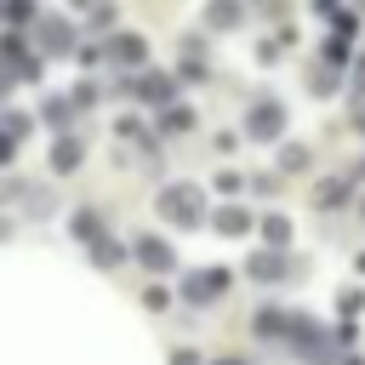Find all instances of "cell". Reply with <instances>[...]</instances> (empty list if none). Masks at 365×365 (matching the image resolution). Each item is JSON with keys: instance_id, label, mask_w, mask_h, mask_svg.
<instances>
[{"instance_id": "6da1fadb", "label": "cell", "mask_w": 365, "mask_h": 365, "mask_svg": "<svg viewBox=\"0 0 365 365\" xmlns=\"http://www.w3.org/2000/svg\"><path fill=\"white\" fill-rule=\"evenodd\" d=\"M154 205H160V217H165L177 234H194V228H205V217H211V205H205V188H200V182H165Z\"/></svg>"}, {"instance_id": "7a4b0ae2", "label": "cell", "mask_w": 365, "mask_h": 365, "mask_svg": "<svg viewBox=\"0 0 365 365\" xmlns=\"http://www.w3.org/2000/svg\"><path fill=\"white\" fill-rule=\"evenodd\" d=\"M245 143H285V103L279 97H251L245 108Z\"/></svg>"}, {"instance_id": "3957f363", "label": "cell", "mask_w": 365, "mask_h": 365, "mask_svg": "<svg viewBox=\"0 0 365 365\" xmlns=\"http://www.w3.org/2000/svg\"><path fill=\"white\" fill-rule=\"evenodd\" d=\"M234 285V274L228 268H194V274H182V285H177V297L188 302V308H211V302H222V291Z\"/></svg>"}, {"instance_id": "277c9868", "label": "cell", "mask_w": 365, "mask_h": 365, "mask_svg": "<svg viewBox=\"0 0 365 365\" xmlns=\"http://www.w3.org/2000/svg\"><path fill=\"white\" fill-rule=\"evenodd\" d=\"M29 40H34V51L40 57H63V51H74V23L68 17H57V11H40L34 17V29H29Z\"/></svg>"}, {"instance_id": "5b68a950", "label": "cell", "mask_w": 365, "mask_h": 365, "mask_svg": "<svg viewBox=\"0 0 365 365\" xmlns=\"http://www.w3.org/2000/svg\"><path fill=\"white\" fill-rule=\"evenodd\" d=\"M245 274H251L257 285H279V279H291V274H297V262H291L285 251L262 245V251H251V257H245Z\"/></svg>"}, {"instance_id": "8992f818", "label": "cell", "mask_w": 365, "mask_h": 365, "mask_svg": "<svg viewBox=\"0 0 365 365\" xmlns=\"http://www.w3.org/2000/svg\"><path fill=\"white\" fill-rule=\"evenodd\" d=\"M205 222H211V234H222V240H245V234L257 228V211L240 205V200H228V205H217Z\"/></svg>"}, {"instance_id": "52a82bcc", "label": "cell", "mask_w": 365, "mask_h": 365, "mask_svg": "<svg viewBox=\"0 0 365 365\" xmlns=\"http://www.w3.org/2000/svg\"><path fill=\"white\" fill-rule=\"evenodd\" d=\"M131 262H143L148 274H171V268H177V251H171V240H160V234H137V240H131Z\"/></svg>"}, {"instance_id": "ba28073f", "label": "cell", "mask_w": 365, "mask_h": 365, "mask_svg": "<svg viewBox=\"0 0 365 365\" xmlns=\"http://www.w3.org/2000/svg\"><path fill=\"white\" fill-rule=\"evenodd\" d=\"M108 63L125 68V74H143V68H148V40H143V34H114V40H108Z\"/></svg>"}, {"instance_id": "9c48e42d", "label": "cell", "mask_w": 365, "mask_h": 365, "mask_svg": "<svg viewBox=\"0 0 365 365\" xmlns=\"http://www.w3.org/2000/svg\"><path fill=\"white\" fill-rule=\"evenodd\" d=\"M205 29H217V34H234L240 23H245V0H205V17H200Z\"/></svg>"}, {"instance_id": "30bf717a", "label": "cell", "mask_w": 365, "mask_h": 365, "mask_svg": "<svg viewBox=\"0 0 365 365\" xmlns=\"http://www.w3.org/2000/svg\"><path fill=\"white\" fill-rule=\"evenodd\" d=\"M137 97H143L148 108H165V103H177V80H171V74H148V68H143V74H137Z\"/></svg>"}, {"instance_id": "8fae6325", "label": "cell", "mask_w": 365, "mask_h": 365, "mask_svg": "<svg viewBox=\"0 0 365 365\" xmlns=\"http://www.w3.org/2000/svg\"><path fill=\"white\" fill-rule=\"evenodd\" d=\"M86 165V143L80 137H57L51 143V177H74Z\"/></svg>"}, {"instance_id": "7c38bea8", "label": "cell", "mask_w": 365, "mask_h": 365, "mask_svg": "<svg viewBox=\"0 0 365 365\" xmlns=\"http://www.w3.org/2000/svg\"><path fill=\"white\" fill-rule=\"evenodd\" d=\"M342 80H348V68H336V63H319V68H308V97H342Z\"/></svg>"}, {"instance_id": "4fadbf2b", "label": "cell", "mask_w": 365, "mask_h": 365, "mask_svg": "<svg viewBox=\"0 0 365 365\" xmlns=\"http://www.w3.org/2000/svg\"><path fill=\"white\" fill-rule=\"evenodd\" d=\"M348 200H354V177H319V188H314L319 211H342Z\"/></svg>"}, {"instance_id": "5bb4252c", "label": "cell", "mask_w": 365, "mask_h": 365, "mask_svg": "<svg viewBox=\"0 0 365 365\" xmlns=\"http://www.w3.org/2000/svg\"><path fill=\"white\" fill-rule=\"evenodd\" d=\"M68 234H74L80 245H91L97 234H108V228H103V211H97V205H74V211H68Z\"/></svg>"}, {"instance_id": "9a60e30c", "label": "cell", "mask_w": 365, "mask_h": 365, "mask_svg": "<svg viewBox=\"0 0 365 365\" xmlns=\"http://www.w3.org/2000/svg\"><path fill=\"white\" fill-rule=\"evenodd\" d=\"M86 251H91V268H103V274H108V268H120V262L131 257V245H120L114 234H97V240L86 245Z\"/></svg>"}, {"instance_id": "2e32d148", "label": "cell", "mask_w": 365, "mask_h": 365, "mask_svg": "<svg viewBox=\"0 0 365 365\" xmlns=\"http://www.w3.org/2000/svg\"><path fill=\"white\" fill-rule=\"evenodd\" d=\"M257 234H262V245L285 251V245H291V217H285V211H268V217H257Z\"/></svg>"}, {"instance_id": "e0dca14e", "label": "cell", "mask_w": 365, "mask_h": 365, "mask_svg": "<svg viewBox=\"0 0 365 365\" xmlns=\"http://www.w3.org/2000/svg\"><path fill=\"white\" fill-rule=\"evenodd\" d=\"M74 114H80V108H74V97H63V91H51V97L40 103V120H46L51 131H63V125H68Z\"/></svg>"}, {"instance_id": "ac0fdd59", "label": "cell", "mask_w": 365, "mask_h": 365, "mask_svg": "<svg viewBox=\"0 0 365 365\" xmlns=\"http://www.w3.org/2000/svg\"><path fill=\"white\" fill-rule=\"evenodd\" d=\"M314 165V148L308 143H279V177H302Z\"/></svg>"}, {"instance_id": "d6986e66", "label": "cell", "mask_w": 365, "mask_h": 365, "mask_svg": "<svg viewBox=\"0 0 365 365\" xmlns=\"http://www.w3.org/2000/svg\"><path fill=\"white\" fill-rule=\"evenodd\" d=\"M251 331H257L262 342H279V336L291 331V314H279V308H262V314L251 319Z\"/></svg>"}, {"instance_id": "ffe728a7", "label": "cell", "mask_w": 365, "mask_h": 365, "mask_svg": "<svg viewBox=\"0 0 365 365\" xmlns=\"http://www.w3.org/2000/svg\"><path fill=\"white\" fill-rule=\"evenodd\" d=\"M154 120H160V131H194V108L188 103H165Z\"/></svg>"}, {"instance_id": "44dd1931", "label": "cell", "mask_w": 365, "mask_h": 365, "mask_svg": "<svg viewBox=\"0 0 365 365\" xmlns=\"http://www.w3.org/2000/svg\"><path fill=\"white\" fill-rule=\"evenodd\" d=\"M325 63H336V68H348V63H354V34H342V29H331V40H325Z\"/></svg>"}, {"instance_id": "7402d4cb", "label": "cell", "mask_w": 365, "mask_h": 365, "mask_svg": "<svg viewBox=\"0 0 365 365\" xmlns=\"http://www.w3.org/2000/svg\"><path fill=\"white\" fill-rule=\"evenodd\" d=\"M34 17H40V6H34V0H6V23H11V29H23V34H29V29H34Z\"/></svg>"}, {"instance_id": "603a6c76", "label": "cell", "mask_w": 365, "mask_h": 365, "mask_svg": "<svg viewBox=\"0 0 365 365\" xmlns=\"http://www.w3.org/2000/svg\"><path fill=\"white\" fill-rule=\"evenodd\" d=\"M0 131H6V137H17V143H23V137H29V131H34V120H29V114H23V108H0Z\"/></svg>"}, {"instance_id": "cb8c5ba5", "label": "cell", "mask_w": 365, "mask_h": 365, "mask_svg": "<svg viewBox=\"0 0 365 365\" xmlns=\"http://www.w3.org/2000/svg\"><path fill=\"white\" fill-rule=\"evenodd\" d=\"M171 297H177V291H171V285H160V279H154V285H143V308H148V314H165V308H171Z\"/></svg>"}, {"instance_id": "d4e9b609", "label": "cell", "mask_w": 365, "mask_h": 365, "mask_svg": "<svg viewBox=\"0 0 365 365\" xmlns=\"http://www.w3.org/2000/svg\"><path fill=\"white\" fill-rule=\"evenodd\" d=\"M68 97H74V108H97V97H103V91H97L91 80H80V86H74Z\"/></svg>"}, {"instance_id": "484cf974", "label": "cell", "mask_w": 365, "mask_h": 365, "mask_svg": "<svg viewBox=\"0 0 365 365\" xmlns=\"http://www.w3.org/2000/svg\"><path fill=\"white\" fill-rule=\"evenodd\" d=\"M359 308H365V291H359V285H348V291L336 297V314H359Z\"/></svg>"}, {"instance_id": "4316f807", "label": "cell", "mask_w": 365, "mask_h": 365, "mask_svg": "<svg viewBox=\"0 0 365 365\" xmlns=\"http://www.w3.org/2000/svg\"><path fill=\"white\" fill-rule=\"evenodd\" d=\"M171 365H205V354H200V348H188V342H182V348H177V354H171Z\"/></svg>"}, {"instance_id": "83f0119b", "label": "cell", "mask_w": 365, "mask_h": 365, "mask_svg": "<svg viewBox=\"0 0 365 365\" xmlns=\"http://www.w3.org/2000/svg\"><path fill=\"white\" fill-rule=\"evenodd\" d=\"M251 188H257V194H274V188H279V177H274V171H257V177H251Z\"/></svg>"}, {"instance_id": "f1b7e54d", "label": "cell", "mask_w": 365, "mask_h": 365, "mask_svg": "<svg viewBox=\"0 0 365 365\" xmlns=\"http://www.w3.org/2000/svg\"><path fill=\"white\" fill-rule=\"evenodd\" d=\"M114 131H120V137H143V120H131V114H125V120H114Z\"/></svg>"}, {"instance_id": "f546056e", "label": "cell", "mask_w": 365, "mask_h": 365, "mask_svg": "<svg viewBox=\"0 0 365 365\" xmlns=\"http://www.w3.org/2000/svg\"><path fill=\"white\" fill-rule=\"evenodd\" d=\"M217 188L222 194H240V171H217Z\"/></svg>"}, {"instance_id": "4dcf8cb0", "label": "cell", "mask_w": 365, "mask_h": 365, "mask_svg": "<svg viewBox=\"0 0 365 365\" xmlns=\"http://www.w3.org/2000/svg\"><path fill=\"white\" fill-rule=\"evenodd\" d=\"M314 11H319V17H331V23L342 17V6H336V0H314Z\"/></svg>"}, {"instance_id": "1f68e13d", "label": "cell", "mask_w": 365, "mask_h": 365, "mask_svg": "<svg viewBox=\"0 0 365 365\" xmlns=\"http://www.w3.org/2000/svg\"><path fill=\"white\" fill-rule=\"evenodd\" d=\"M11 154H17V137H6V131H0V165H11Z\"/></svg>"}, {"instance_id": "d6a6232c", "label": "cell", "mask_w": 365, "mask_h": 365, "mask_svg": "<svg viewBox=\"0 0 365 365\" xmlns=\"http://www.w3.org/2000/svg\"><path fill=\"white\" fill-rule=\"evenodd\" d=\"M11 86H17V74H11V68H6V63H0V97H6V91H11Z\"/></svg>"}, {"instance_id": "836d02e7", "label": "cell", "mask_w": 365, "mask_h": 365, "mask_svg": "<svg viewBox=\"0 0 365 365\" xmlns=\"http://www.w3.org/2000/svg\"><path fill=\"white\" fill-rule=\"evenodd\" d=\"M336 365H365V359H359V354L348 348V354H336Z\"/></svg>"}, {"instance_id": "e575fe53", "label": "cell", "mask_w": 365, "mask_h": 365, "mask_svg": "<svg viewBox=\"0 0 365 365\" xmlns=\"http://www.w3.org/2000/svg\"><path fill=\"white\" fill-rule=\"evenodd\" d=\"M211 365H251V359H240V354H222V359H211Z\"/></svg>"}, {"instance_id": "d590c367", "label": "cell", "mask_w": 365, "mask_h": 365, "mask_svg": "<svg viewBox=\"0 0 365 365\" xmlns=\"http://www.w3.org/2000/svg\"><path fill=\"white\" fill-rule=\"evenodd\" d=\"M262 6H268V0H262Z\"/></svg>"}]
</instances>
